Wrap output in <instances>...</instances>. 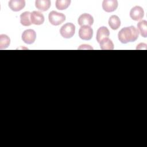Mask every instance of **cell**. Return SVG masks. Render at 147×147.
I'll list each match as a JSON object with an SVG mask.
<instances>
[{"label":"cell","instance_id":"30bf717a","mask_svg":"<svg viewBox=\"0 0 147 147\" xmlns=\"http://www.w3.org/2000/svg\"><path fill=\"white\" fill-rule=\"evenodd\" d=\"M25 6L24 0H11L9 2V7L14 11L21 10Z\"/></svg>","mask_w":147,"mask_h":147},{"label":"cell","instance_id":"e0dca14e","mask_svg":"<svg viewBox=\"0 0 147 147\" xmlns=\"http://www.w3.org/2000/svg\"><path fill=\"white\" fill-rule=\"evenodd\" d=\"M70 3L71 0H57L56 1V7L58 10H65L68 8Z\"/></svg>","mask_w":147,"mask_h":147},{"label":"cell","instance_id":"8992f818","mask_svg":"<svg viewBox=\"0 0 147 147\" xmlns=\"http://www.w3.org/2000/svg\"><path fill=\"white\" fill-rule=\"evenodd\" d=\"M144 15V11L142 7L139 6L133 7L130 11V18L134 21L141 20Z\"/></svg>","mask_w":147,"mask_h":147},{"label":"cell","instance_id":"6da1fadb","mask_svg":"<svg viewBox=\"0 0 147 147\" xmlns=\"http://www.w3.org/2000/svg\"><path fill=\"white\" fill-rule=\"evenodd\" d=\"M138 30L134 26H130L122 28L118 32V37L122 43L126 44L129 42L135 41L138 38Z\"/></svg>","mask_w":147,"mask_h":147},{"label":"cell","instance_id":"ba28073f","mask_svg":"<svg viewBox=\"0 0 147 147\" xmlns=\"http://www.w3.org/2000/svg\"><path fill=\"white\" fill-rule=\"evenodd\" d=\"M118 7L117 0H104L102 2L103 9L108 13L115 11Z\"/></svg>","mask_w":147,"mask_h":147},{"label":"cell","instance_id":"52a82bcc","mask_svg":"<svg viewBox=\"0 0 147 147\" xmlns=\"http://www.w3.org/2000/svg\"><path fill=\"white\" fill-rule=\"evenodd\" d=\"M80 26H91L94 23V18L91 15L88 13H84L80 15L78 20Z\"/></svg>","mask_w":147,"mask_h":147},{"label":"cell","instance_id":"4fadbf2b","mask_svg":"<svg viewBox=\"0 0 147 147\" xmlns=\"http://www.w3.org/2000/svg\"><path fill=\"white\" fill-rule=\"evenodd\" d=\"M109 25L112 29H118L121 25V21L119 18L115 15H113L110 16L109 20Z\"/></svg>","mask_w":147,"mask_h":147},{"label":"cell","instance_id":"7a4b0ae2","mask_svg":"<svg viewBox=\"0 0 147 147\" xmlns=\"http://www.w3.org/2000/svg\"><path fill=\"white\" fill-rule=\"evenodd\" d=\"M48 19L49 22L52 25L57 26L64 22L65 20V16L61 13L52 11L49 13Z\"/></svg>","mask_w":147,"mask_h":147},{"label":"cell","instance_id":"5b68a950","mask_svg":"<svg viewBox=\"0 0 147 147\" xmlns=\"http://www.w3.org/2000/svg\"><path fill=\"white\" fill-rule=\"evenodd\" d=\"M93 30L90 26H82L79 30V36L83 40H90L91 39Z\"/></svg>","mask_w":147,"mask_h":147},{"label":"cell","instance_id":"9c48e42d","mask_svg":"<svg viewBox=\"0 0 147 147\" xmlns=\"http://www.w3.org/2000/svg\"><path fill=\"white\" fill-rule=\"evenodd\" d=\"M30 21L34 25H41L44 22V16L40 11H33L30 13Z\"/></svg>","mask_w":147,"mask_h":147},{"label":"cell","instance_id":"ac0fdd59","mask_svg":"<svg viewBox=\"0 0 147 147\" xmlns=\"http://www.w3.org/2000/svg\"><path fill=\"white\" fill-rule=\"evenodd\" d=\"M10 42V38L6 34L0 35V49H6L8 47Z\"/></svg>","mask_w":147,"mask_h":147},{"label":"cell","instance_id":"5bb4252c","mask_svg":"<svg viewBox=\"0 0 147 147\" xmlns=\"http://www.w3.org/2000/svg\"><path fill=\"white\" fill-rule=\"evenodd\" d=\"M99 44L100 48L102 50H113L114 49V44L108 37L102 39Z\"/></svg>","mask_w":147,"mask_h":147},{"label":"cell","instance_id":"8fae6325","mask_svg":"<svg viewBox=\"0 0 147 147\" xmlns=\"http://www.w3.org/2000/svg\"><path fill=\"white\" fill-rule=\"evenodd\" d=\"M110 35L109 30L106 26H101L100 27L96 32V40L98 42H100V41L106 37H108Z\"/></svg>","mask_w":147,"mask_h":147},{"label":"cell","instance_id":"3957f363","mask_svg":"<svg viewBox=\"0 0 147 147\" xmlns=\"http://www.w3.org/2000/svg\"><path fill=\"white\" fill-rule=\"evenodd\" d=\"M75 26L71 22L66 23L63 25L60 30L61 36L65 38H71L75 34Z\"/></svg>","mask_w":147,"mask_h":147},{"label":"cell","instance_id":"277c9868","mask_svg":"<svg viewBox=\"0 0 147 147\" xmlns=\"http://www.w3.org/2000/svg\"><path fill=\"white\" fill-rule=\"evenodd\" d=\"M36 38V33L33 29H27L22 34V41L27 44H33Z\"/></svg>","mask_w":147,"mask_h":147},{"label":"cell","instance_id":"2e32d148","mask_svg":"<svg viewBox=\"0 0 147 147\" xmlns=\"http://www.w3.org/2000/svg\"><path fill=\"white\" fill-rule=\"evenodd\" d=\"M138 32L144 37H147V22L146 20H141L137 24Z\"/></svg>","mask_w":147,"mask_h":147},{"label":"cell","instance_id":"7c38bea8","mask_svg":"<svg viewBox=\"0 0 147 147\" xmlns=\"http://www.w3.org/2000/svg\"><path fill=\"white\" fill-rule=\"evenodd\" d=\"M51 5V3L49 0H36L35 2L36 7L43 11L48 10L50 7Z\"/></svg>","mask_w":147,"mask_h":147},{"label":"cell","instance_id":"9a60e30c","mask_svg":"<svg viewBox=\"0 0 147 147\" xmlns=\"http://www.w3.org/2000/svg\"><path fill=\"white\" fill-rule=\"evenodd\" d=\"M20 22L25 26H30L32 24L30 21V13L29 11H25L20 15Z\"/></svg>","mask_w":147,"mask_h":147}]
</instances>
